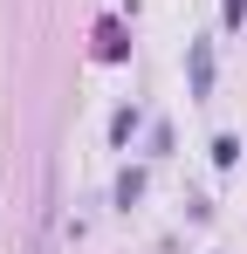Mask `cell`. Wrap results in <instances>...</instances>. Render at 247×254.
I'll use <instances>...</instances> for the list:
<instances>
[{
	"label": "cell",
	"instance_id": "1",
	"mask_svg": "<svg viewBox=\"0 0 247 254\" xmlns=\"http://www.w3.org/2000/svg\"><path fill=\"white\" fill-rule=\"evenodd\" d=\"M185 76H192V96H213V42L185 48Z\"/></svg>",
	"mask_w": 247,
	"mask_h": 254
},
{
	"label": "cell",
	"instance_id": "2",
	"mask_svg": "<svg viewBox=\"0 0 247 254\" xmlns=\"http://www.w3.org/2000/svg\"><path fill=\"white\" fill-rule=\"evenodd\" d=\"M96 55H103V62H124V28H117V21H103V35H96Z\"/></svg>",
	"mask_w": 247,
	"mask_h": 254
},
{
	"label": "cell",
	"instance_id": "3",
	"mask_svg": "<svg viewBox=\"0 0 247 254\" xmlns=\"http://www.w3.org/2000/svg\"><path fill=\"white\" fill-rule=\"evenodd\" d=\"M213 165H220V172L241 165V137H213Z\"/></svg>",
	"mask_w": 247,
	"mask_h": 254
},
{
	"label": "cell",
	"instance_id": "4",
	"mask_svg": "<svg viewBox=\"0 0 247 254\" xmlns=\"http://www.w3.org/2000/svg\"><path fill=\"white\" fill-rule=\"evenodd\" d=\"M144 199V172H124L117 179V206H137Z\"/></svg>",
	"mask_w": 247,
	"mask_h": 254
},
{
	"label": "cell",
	"instance_id": "5",
	"mask_svg": "<svg viewBox=\"0 0 247 254\" xmlns=\"http://www.w3.org/2000/svg\"><path fill=\"white\" fill-rule=\"evenodd\" d=\"M130 130H137V110H117L110 117V144H130Z\"/></svg>",
	"mask_w": 247,
	"mask_h": 254
}]
</instances>
